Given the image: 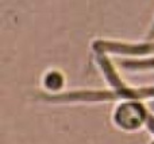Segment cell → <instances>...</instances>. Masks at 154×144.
<instances>
[]
</instances>
